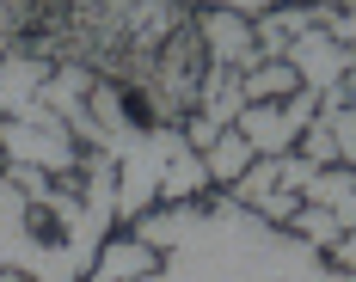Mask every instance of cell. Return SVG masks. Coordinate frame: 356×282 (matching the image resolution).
Segmentation results:
<instances>
[{"mask_svg":"<svg viewBox=\"0 0 356 282\" xmlns=\"http://www.w3.org/2000/svg\"><path fill=\"white\" fill-rule=\"evenodd\" d=\"M0 147H6L13 166H31V172H74V160H80L74 154V135L37 105L0 123Z\"/></svg>","mask_w":356,"mask_h":282,"instance_id":"cell-2","label":"cell"},{"mask_svg":"<svg viewBox=\"0 0 356 282\" xmlns=\"http://www.w3.org/2000/svg\"><path fill=\"white\" fill-rule=\"evenodd\" d=\"M338 258H344V270H356V233H344V246H338Z\"/></svg>","mask_w":356,"mask_h":282,"instance_id":"cell-21","label":"cell"},{"mask_svg":"<svg viewBox=\"0 0 356 282\" xmlns=\"http://www.w3.org/2000/svg\"><path fill=\"white\" fill-rule=\"evenodd\" d=\"M203 184H209V172H203V154L178 147V154H172V166H166V178H160V197H172V203H191Z\"/></svg>","mask_w":356,"mask_h":282,"instance_id":"cell-14","label":"cell"},{"mask_svg":"<svg viewBox=\"0 0 356 282\" xmlns=\"http://www.w3.org/2000/svg\"><path fill=\"white\" fill-rule=\"evenodd\" d=\"M301 197H307V209H338L344 197H356V172H314Z\"/></svg>","mask_w":356,"mask_h":282,"instance_id":"cell-15","label":"cell"},{"mask_svg":"<svg viewBox=\"0 0 356 282\" xmlns=\"http://www.w3.org/2000/svg\"><path fill=\"white\" fill-rule=\"evenodd\" d=\"M203 43H209V68H234V74H252V68H258L252 25H246V19H234L227 6L203 19Z\"/></svg>","mask_w":356,"mask_h":282,"instance_id":"cell-5","label":"cell"},{"mask_svg":"<svg viewBox=\"0 0 356 282\" xmlns=\"http://www.w3.org/2000/svg\"><path fill=\"white\" fill-rule=\"evenodd\" d=\"M154 270H160V251H147L142 240H105L99 264H92V282H142Z\"/></svg>","mask_w":356,"mask_h":282,"instance_id":"cell-9","label":"cell"},{"mask_svg":"<svg viewBox=\"0 0 356 282\" xmlns=\"http://www.w3.org/2000/svg\"><path fill=\"white\" fill-rule=\"evenodd\" d=\"M295 209H301V197H289V190H270L264 203H258V221H295Z\"/></svg>","mask_w":356,"mask_h":282,"instance_id":"cell-17","label":"cell"},{"mask_svg":"<svg viewBox=\"0 0 356 282\" xmlns=\"http://www.w3.org/2000/svg\"><path fill=\"white\" fill-rule=\"evenodd\" d=\"M295 92H301V80H295L289 62H258V68L246 74V105H283Z\"/></svg>","mask_w":356,"mask_h":282,"instance_id":"cell-11","label":"cell"},{"mask_svg":"<svg viewBox=\"0 0 356 282\" xmlns=\"http://www.w3.org/2000/svg\"><path fill=\"white\" fill-rule=\"evenodd\" d=\"M197 227H203V209H191V203H178V209H160V215H142V227H136V240L147 251H184L197 240Z\"/></svg>","mask_w":356,"mask_h":282,"instance_id":"cell-8","label":"cell"},{"mask_svg":"<svg viewBox=\"0 0 356 282\" xmlns=\"http://www.w3.org/2000/svg\"><path fill=\"white\" fill-rule=\"evenodd\" d=\"M240 110H246V74L209 68L203 80H197V117L209 123L215 135H227V129L240 123Z\"/></svg>","mask_w":356,"mask_h":282,"instance_id":"cell-6","label":"cell"},{"mask_svg":"<svg viewBox=\"0 0 356 282\" xmlns=\"http://www.w3.org/2000/svg\"><path fill=\"white\" fill-rule=\"evenodd\" d=\"M154 99H160V110L197 105V80H191V68H184V43H172V49H166V62H160V80H154Z\"/></svg>","mask_w":356,"mask_h":282,"instance_id":"cell-12","label":"cell"},{"mask_svg":"<svg viewBox=\"0 0 356 282\" xmlns=\"http://www.w3.org/2000/svg\"><path fill=\"white\" fill-rule=\"evenodd\" d=\"M234 129L252 141V154H258V160H283V154H289V141L301 135V129H295V123L283 117V105H246Z\"/></svg>","mask_w":356,"mask_h":282,"instance_id":"cell-7","label":"cell"},{"mask_svg":"<svg viewBox=\"0 0 356 282\" xmlns=\"http://www.w3.org/2000/svg\"><path fill=\"white\" fill-rule=\"evenodd\" d=\"M307 282H356V270H320V276H307Z\"/></svg>","mask_w":356,"mask_h":282,"instance_id":"cell-22","label":"cell"},{"mask_svg":"<svg viewBox=\"0 0 356 282\" xmlns=\"http://www.w3.org/2000/svg\"><path fill=\"white\" fill-rule=\"evenodd\" d=\"M0 270L31 282H74L68 264H62V246H43L25 221H0Z\"/></svg>","mask_w":356,"mask_h":282,"instance_id":"cell-4","label":"cell"},{"mask_svg":"<svg viewBox=\"0 0 356 282\" xmlns=\"http://www.w3.org/2000/svg\"><path fill=\"white\" fill-rule=\"evenodd\" d=\"M31 203H25V190L13 184V178H0V221H25Z\"/></svg>","mask_w":356,"mask_h":282,"instance_id":"cell-18","label":"cell"},{"mask_svg":"<svg viewBox=\"0 0 356 282\" xmlns=\"http://www.w3.org/2000/svg\"><path fill=\"white\" fill-rule=\"evenodd\" d=\"M178 147H184V129H172V123H154V129L136 135V147L117 160V215H136L142 221L147 203L160 197V178H166Z\"/></svg>","mask_w":356,"mask_h":282,"instance_id":"cell-1","label":"cell"},{"mask_svg":"<svg viewBox=\"0 0 356 282\" xmlns=\"http://www.w3.org/2000/svg\"><path fill=\"white\" fill-rule=\"evenodd\" d=\"M289 68L307 92H332V86H356V56L344 43H332L325 31H307V37H289Z\"/></svg>","mask_w":356,"mask_h":282,"instance_id":"cell-3","label":"cell"},{"mask_svg":"<svg viewBox=\"0 0 356 282\" xmlns=\"http://www.w3.org/2000/svg\"><path fill=\"white\" fill-rule=\"evenodd\" d=\"M0 282H25V276H13V270H0Z\"/></svg>","mask_w":356,"mask_h":282,"instance_id":"cell-23","label":"cell"},{"mask_svg":"<svg viewBox=\"0 0 356 282\" xmlns=\"http://www.w3.org/2000/svg\"><path fill=\"white\" fill-rule=\"evenodd\" d=\"M332 221H338V233H356V197H344L338 209H325Z\"/></svg>","mask_w":356,"mask_h":282,"instance_id":"cell-20","label":"cell"},{"mask_svg":"<svg viewBox=\"0 0 356 282\" xmlns=\"http://www.w3.org/2000/svg\"><path fill=\"white\" fill-rule=\"evenodd\" d=\"M252 160H258V154H252V141L240 135V129H227V135L203 154V172H209V178H227V184H240V178L252 172Z\"/></svg>","mask_w":356,"mask_h":282,"instance_id":"cell-13","label":"cell"},{"mask_svg":"<svg viewBox=\"0 0 356 282\" xmlns=\"http://www.w3.org/2000/svg\"><path fill=\"white\" fill-rule=\"evenodd\" d=\"M43 80H49L43 62H31V56H0V117L31 110L37 92H43Z\"/></svg>","mask_w":356,"mask_h":282,"instance_id":"cell-10","label":"cell"},{"mask_svg":"<svg viewBox=\"0 0 356 282\" xmlns=\"http://www.w3.org/2000/svg\"><path fill=\"white\" fill-rule=\"evenodd\" d=\"M301 160H307V166H325V160H338V141L325 135V129H314V135H307V154H301Z\"/></svg>","mask_w":356,"mask_h":282,"instance_id":"cell-19","label":"cell"},{"mask_svg":"<svg viewBox=\"0 0 356 282\" xmlns=\"http://www.w3.org/2000/svg\"><path fill=\"white\" fill-rule=\"evenodd\" d=\"M295 233H301V240H307V246H314V251H320L325 240H344V233H338V221H332V215H325V209H307V203L295 209Z\"/></svg>","mask_w":356,"mask_h":282,"instance_id":"cell-16","label":"cell"}]
</instances>
